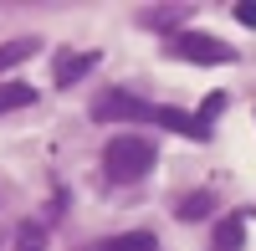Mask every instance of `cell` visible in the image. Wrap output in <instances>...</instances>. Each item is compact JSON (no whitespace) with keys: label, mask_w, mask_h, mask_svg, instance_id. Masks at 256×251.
I'll use <instances>...</instances> for the list:
<instances>
[{"label":"cell","mask_w":256,"mask_h":251,"mask_svg":"<svg viewBox=\"0 0 256 251\" xmlns=\"http://www.w3.org/2000/svg\"><path fill=\"white\" fill-rule=\"evenodd\" d=\"M148 170H154V144L138 138V134H123V138H113L108 149H102V174L113 184H134Z\"/></svg>","instance_id":"obj_1"},{"label":"cell","mask_w":256,"mask_h":251,"mask_svg":"<svg viewBox=\"0 0 256 251\" xmlns=\"http://www.w3.org/2000/svg\"><path fill=\"white\" fill-rule=\"evenodd\" d=\"M169 52L180 62H195V67H226V62H236V52H230L226 41L205 36V31H174L169 36Z\"/></svg>","instance_id":"obj_2"},{"label":"cell","mask_w":256,"mask_h":251,"mask_svg":"<svg viewBox=\"0 0 256 251\" xmlns=\"http://www.w3.org/2000/svg\"><path fill=\"white\" fill-rule=\"evenodd\" d=\"M92 118L98 123H138V118H159V108H148L144 98L123 92V88H108V92L92 102Z\"/></svg>","instance_id":"obj_3"},{"label":"cell","mask_w":256,"mask_h":251,"mask_svg":"<svg viewBox=\"0 0 256 251\" xmlns=\"http://www.w3.org/2000/svg\"><path fill=\"white\" fill-rule=\"evenodd\" d=\"M98 251H159V241L148 231H123V236H108Z\"/></svg>","instance_id":"obj_7"},{"label":"cell","mask_w":256,"mask_h":251,"mask_svg":"<svg viewBox=\"0 0 256 251\" xmlns=\"http://www.w3.org/2000/svg\"><path fill=\"white\" fill-rule=\"evenodd\" d=\"M98 67V52H62V62H56V88H72V82H82Z\"/></svg>","instance_id":"obj_4"},{"label":"cell","mask_w":256,"mask_h":251,"mask_svg":"<svg viewBox=\"0 0 256 251\" xmlns=\"http://www.w3.org/2000/svg\"><path fill=\"white\" fill-rule=\"evenodd\" d=\"M36 52H41L36 36H16V41H6V46H0V72L16 67V62H26V56H36Z\"/></svg>","instance_id":"obj_9"},{"label":"cell","mask_w":256,"mask_h":251,"mask_svg":"<svg viewBox=\"0 0 256 251\" xmlns=\"http://www.w3.org/2000/svg\"><path fill=\"white\" fill-rule=\"evenodd\" d=\"M16 251H41V226H36V220H26V226H20Z\"/></svg>","instance_id":"obj_12"},{"label":"cell","mask_w":256,"mask_h":251,"mask_svg":"<svg viewBox=\"0 0 256 251\" xmlns=\"http://www.w3.org/2000/svg\"><path fill=\"white\" fill-rule=\"evenodd\" d=\"M210 210H216V195H210V190H195V195H184V200L174 205L180 220H205Z\"/></svg>","instance_id":"obj_8"},{"label":"cell","mask_w":256,"mask_h":251,"mask_svg":"<svg viewBox=\"0 0 256 251\" xmlns=\"http://www.w3.org/2000/svg\"><path fill=\"white\" fill-rule=\"evenodd\" d=\"M159 123H164V128L190 134V138H205V134H210V123H205V118H190V113H180V108H159Z\"/></svg>","instance_id":"obj_6"},{"label":"cell","mask_w":256,"mask_h":251,"mask_svg":"<svg viewBox=\"0 0 256 251\" xmlns=\"http://www.w3.org/2000/svg\"><path fill=\"white\" fill-rule=\"evenodd\" d=\"M26 102H36V88H26V82H0V113H16V108H26Z\"/></svg>","instance_id":"obj_11"},{"label":"cell","mask_w":256,"mask_h":251,"mask_svg":"<svg viewBox=\"0 0 256 251\" xmlns=\"http://www.w3.org/2000/svg\"><path fill=\"white\" fill-rule=\"evenodd\" d=\"M220 108H226V92H210V98H205V102H200V118H205V123H210V118H216V113H220Z\"/></svg>","instance_id":"obj_13"},{"label":"cell","mask_w":256,"mask_h":251,"mask_svg":"<svg viewBox=\"0 0 256 251\" xmlns=\"http://www.w3.org/2000/svg\"><path fill=\"white\" fill-rule=\"evenodd\" d=\"M184 16H190L184 6H174V10L159 6V10H138V26H148V31H174V20H184Z\"/></svg>","instance_id":"obj_10"},{"label":"cell","mask_w":256,"mask_h":251,"mask_svg":"<svg viewBox=\"0 0 256 251\" xmlns=\"http://www.w3.org/2000/svg\"><path fill=\"white\" fill-rule=\"evenodd\" d=\"M236 20H241V26H256V0H241V6H236Z\"/></svg>","instance_id":"obj_14"},{"label":"cell","mask_w":256,"mask_h":251,"mask_svg":"<svg viewBox=\"0 0 256 251\" xmlns=\"http://www.w3.org/2000/svg\"><path fill=\"white\" fill-rule=\"evenodd\" d=\"M241 246H246V216H226V220H216L210 251H241Z\"/></svg>","instance_id":"obj_5"}]
</instances>
